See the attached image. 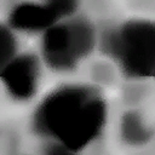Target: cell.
Wrapping results in <instances>:
<instances>
[{
  "label": "cell",
  "instance_id": "9c48e42d",
  "mask_svg": "<svg viewBox=\"0 0 155 155\" xmlns=\"http://www.w3.org/2000/svg\"><path fill=\"white\" fill-rule=\"evenodd\" d=\"M15 50V42L12 35L5 29H1V61L5 63L6 59H8Z\"/></svg>",
  "mask_w": 155,
  "mask_h": 155
},
{
  "label": "cell",
  "instance_id": "7a4b0ae2",
  "mask_svg": "<svg viewBox=\"0 0 155 155\" xmlns=\"http://www.w3.org/2000/svg\"><path fill=\"white\" fill-rule=\"evenodd\" d=\"M108 51L120 56L125 69L137 75L153 70V25L148 22H130L120 34L108 33L104 39Z\"/></svg>",
  "mask_w": 155,
  "mask_h": 155
},
{
  "label": "cell",
  "instance_id": "6da1fadb",
  "mask_svg": "<svg viewBox=\"0 0 155 155\" xmlns=\"http://www.w3.org/2000/svg\"><path fill=\"white\" fill-rule=\"evenodd\" d=\"M86 98L85 90H64L52 96L42 105L36 116V127L41 132H54L64 139L67 147L78 148L92 137L103 119V104L98 99H90L81 108Z\"/></svg>",
  "mask_w": 155,
  "mask_h": 155
},
{
  "label": "cell",
  "instance_id": "ba28073f",
  "mask_svg": "<svg viewBox=\"0 0 155 155\" xmlns=\"http://www.w3.org/2000/svg\"><path fill=\"white\" fill-rule=\"evenodd\" d=\"M145 92H147V87L144 85H128L125 88V93H124L125 102L127 104H134L140 98H143Z\"/></svg>",
  "mask_w": 155,
  "mask_h": 155
},
{
  "label": "cell",
  "instance_id": "8992f818",
  "mask_svg": "<svg viewBox=\"0 0 155 155\" xmlns=\"http://www.w3.org/2000/svg\"><path fill=\"white\" fill-rule=\"evenodd\" d=\"M150 131L143 127L137 113L131 111L125 114L122 120V136L127 142L133 144L144 143L150 138Z\"/></svg>",
  "mask_w": 155,
  "mask_h": 155
},
{
  "label": "cell",
  "instance_id": "5b68a950",
  "mask_svg": "<svg viewBox=\"0 0 155 155\" xmlns=\"http://www.w3.org/2000/svg\"><path fill=\"white\" fill-rule=\"evenodd\" d=\"M36 62L31 56H23L11 62L2 71L8 88L19 98L29 97L34 90Z\"/></svg>",
  "mask_w": 155,
  "mask_h": 155
},
{
  "label": "cell",
  "instance_id": "52a82bcc",
  "mask_svg": "<svg viewBox=\"0 0 155 155\" xmlns=\"http://www.w3.org/2000/svg\"><path fill=\"white\" fill-rule=\"evenodd\" d=\"M92 76L99 82L108 84L114 80V70L109 64L104 62H98L92 67Z\"/></svg>",
  "mask_w": 155,
  "mask_h": 155
},
{
  "label": "cell",
  "instance_id": "3957f363",
  "mask_svg": "<svg viewBox=\"0 0 155 155\" xmlns=\"http://www.w3.org/2000/svg\"><path fill=\"white\" fill-rule=\"evenodd\" d=\"M92 44L93 34L90 24L82 19H75L47 31L44 40V53L52 67L70 68L76 57L91 50Z\"/></svg>",
  "mask_w": 155,
  "mask_h": 155
},
{
  "label": "cell",
  "instance_id": "277c9868",
  "mask_svg": "<svg viewBox=\"0 0 155 155\" xmlns=\"http://www.w3.org/2000/svg\"><path fill=\"white\" fill-rule=\"evenodd\" d=\"M74 4L70 1H54L44 6L24 4L18 6L12 16L11 22L16 27L38 29L48 25L54 18L73 11Z\"/></svg>",
  "mask_w": 155,
  "mask_h": 155
}]
</instances>
